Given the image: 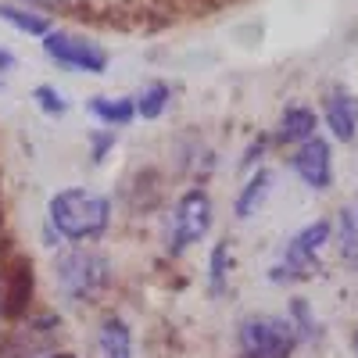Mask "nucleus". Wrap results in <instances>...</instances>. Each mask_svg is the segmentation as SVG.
I'll list each match as a JSON object with an SVG mask.
<instances>
[{
	"instance_id": "nucleus-1",
	"label": "nucleus",
	"mask_w": 358,
	"mask_h": 358,
	"mask_svg": "<svg viewBox=\"0 0 358 358\" xmlns=\"http://www.w3.org/2000/svg\"><path fill=\"white\" fill-rule=\"evenodd\" d=\"M115 226V197L94 187H62L47 197L43 248L57 251L69 244H101Z\"/></svg>"
},
{
	"instance_id": "nucleus-2",
	"label": "nucleus",
	"mask_w": 358,
	"mask_h": 358,
	"mask_svg": "<svg viewBox=\"0 0 358 358\" xmlns=\"http://www.w3.org/2000/svg\"><path fill=\"white\" fill-rule=\"evenodd\" d=\"M50 287L54 297L65 308L86 312V308H104V301L111 297L115 283H118V268L115 258L97 248V244H69L57 248L50 255Z\"/></svg>"
},
{
	"instance_id": "nucleus-3",
	"label": "nucleus",
	"mask_w": 358,
	"mask_h": 358,
	"mask_svg": "<svg viewBox=\"0 0 358 358\" xmlns=\"http://www.w3.org/2000/svg\"><path fill=\"white\" fill-rule=\"evenodd\" d=\"M215 229V197L208 194L204 183H190L179 190L176 201L165 208V226H162V251L169 262H179L201 248Z\"/></svg>"
},
{
	"instance_id": "nucleus-4",
	"label": "nucleus",
	"mask_w": 358,
	"mask_h": 358,
	"mask_svg": "<svg viewBox=\"0 0 358 358\" xmlns=\"http://www.w3.org/2000/svg\"><path fill=\"white\" fill-rule=\"evenodd\" d=\"M236 358H294L301 348L290 315H273V312H248L233 330Z\"/></svg>"
},
{
	"instance_id": "nucleus-5",
	"label": "nucleus",
	"mask_w": 358,
	"mask_h": 358,
	"mask_svg": "<svg viewBox=\"0 0 358 358\" xmlns=\"http://www.w3.org/2000/svg\"><path fill=\"white\" fill-rule=\"evenodd\" d=\"M65 315L57 308H33L18 322L0 326V358H40L65 348Z\"/></svg>"
},
{
	"instance_id": "nucleus-6",
	"label": "nucleus",
	"mask_w": 358,
	"mask_h": 358,
	"mask_svg": "<svg viewBox=\"0 0 358 358\" xmlns=\"http://www.w3.org/2000/svg\"><path fill=\"white\" fill-rule=\"evenodd\" d=\"M330 236H334V222L330 219H315V222L301 226L283 244L280 258L273 262V268H268V280L280 283V287L312 280V273L319 268V255H322L326 244H330Z\"/></svg>"
},
{
	"instance_id": "nucleus-7",
	"label": "nucleus",
	"mask_w": 358,
	"mask_h": 358,
	"mask_svg": "<svg viewBox=\"0 0 358 358\" xmlns=\"http://www.w3.org/2000/svg\"><path fill=\"white\" fill-rule=\"evenodd\" d=\"M43 57L50 65L65 69L72 76H104L111 69V54L104 43H97L94 36L76 33V29H50V33L40 40Z\"/></svg>"
},
{
	"instance_id": "nucleus-8",
	"label": "nucleus",
	"mask_w": 358,
	"mask_h": 358,
	"mask_svg": "<svg viewBox=\"0 0 358 358\" xmlns=\"http://www.w3.org/2000/svg\"><path fill=\"white\" fill-rule=\"evenodd\" d=\"M36 305V262L18 248H0V312L4 322L25 319Z\"/></svg>"
},
{
	"instance_id": "nucleus-9",
	"label": "nucleus",
	"mask_w": 358,
	"mask_h": 358,
	"mask_svg": "<svg viewBox=\"0 0 358 358\" xmlns=\"http://www.w3.org/2000/svg\"><path fill=\"white\" fill-rule=\"evenodd\" d=\"M287 165L315 194H326L334 187V147H330L326 136H312L301 147H294V151L287 155Z\"/></svg>"
},
{
	"instance_id": "nucleus-10",
	"label": "nucleus",
	"mask_w": 358,
	"mask_h": 358,
	"mask_svg": "<svg viewBox=\"0 0 358 358\" xmlns=\"http://www.w3.org/2000/svg\"><path fill=\"white\" fill-rule=\"evenodd\" d=\"M90 351H94V358H136L133 322L118 308H101L94 337H90Z\"/></svg>"
},
{
	"instance_id": "nucleus-11",
	"label": "nucleus",
	"mask_w": 358,
	"mask_h": 358,
	"mask_svg": "<svg viewBox=\"0 0 358 358\" xmlns=\"http://www.w3.org/2000/svg\"><path fill=\"white\" fill-rule=\"evenodd\" d=\"M319 122L330 129V136L337 143H355L358 140V97H355V90H348L344 83L326 90Z\"/></svg>"
},
{
	"instance_id": "nucleus-12",
	"label": "nucleus",
	"mask_w": 358,
	"mask_h": 358,
	"mask_svg": "<svg viewBox=\"0 0 358 358\" xmlns=\"http://www.w3.org/2000/svg\"><path fill=\"white\" fill-rule=\"evenodd\" d=\"M122 204L133 215H151V212H158V208H169L165 204V176L151 165L133 169L122 179Z\"/></svg>"
},
{
	"instance_id": "nucleus-13",
	"label": "nucleus",
	"mask_w": 358,
	"mask_h": 358,
	"mask_svg": "<svg viewBox=\"0 0 358 358\" xmlns=\"http://www.w3.org/2000/svg\"><path fill=\"white\" fill-rule=\"evenodd\" d=\"M312 136H319V115H315V108H308V104H287L280 111V118H276L273 133H268V143L294 151V147H301Z\"/></svg>"
},
{
	"instance_id": "nucleus-14",
	"label": "nucleus",
	"mask_w": 358,
	"mask_h": 358,
	"mask_svg": "<svg viewBox=\"0 0 358 358\" xmlns=\"http://www.w3.org/2000/svg\"><path fill=\"white\" fill-rule=\"evenodd\" d=\"M86 115L97 126L122 133L136 122V104L129 94H94V97H86Z\"/></svg>"
},
{
	"instance_id": "nucleus-15",
	"label": "nucleus",
	"mask_w": 358,
	"mask_h": 358,
	"mask_svg": "<svg viewBox=\"0 0 358 358\" xmlns=\"http://www.w3.org/2000/svg\"><path fill=\"white\" fill-rule=\"evenodd\" d=\"M273 187H276L273 169H268V165L251 169V176L244 179V187L236 190V197H233V215L241 219V222L255 219L262 208H265V201H268V194H273Z\"/></svg>"
},
{
	"instance_id": "nucleus-16",
	"label": "nucleus",
	"mask_w": 358,
	"mask_h": 358,
	"mask_svg": "<svg viewBox=\"0 0 358 358\" xmlns=\"http://www.w3.org/2000/svg\"><path fill=\"white\" fill-rule=\"evenodd\" d=\"M233 244H229V236H222V241H215L212 248H208L204 255V287H208V297L212 301H222V297L229 294L233 287Z\"/></svg>"
},
{
	"instance_id": "nucleus-17",
	"label": "nucleus",
	"mask_w": 358,
	"mask_h": 358,
	"mask_svg": "<svg viewBox=\"0 0 358 358\" xmlns=\"http://www.w3.org/2000/svg\"><path fill=\"white\" fill-rule=\"evenodd\" d=\"M0 22L11 25L18 36H29V40H43L54 29V15H47L40 8H29V4H18V0H0Z\"/></svg>"
},
{
	"instance_id": "nucleus-18",
	"label": "nucleus",
	"mask_w": 358,
	"mask_h": 358,
	"mask_svg": "<svg viewBox=\"0 0 358 358\" xmlns=\"http://www.w3.org/2000/svg\"><path fill=\"white\" fill-rule=\"evenodd\" d=\"M133 104H136V118H140V122H158V118H165L169 108H172V86L165 79L143 83L140 94H133Z\"/></svg>"
},
{
	"instance_id": "nucleus-19",
	"label": "nucleus",
	"mask_w": 358,
	"mask_h": 358,
	"mask_svg": "<svg viewBox=\"0 0 358 358\" xmlns=\"http://www.w3.org/2000/svg\"><path fill=\"white\" fill-rule=\"evenodd\" d=\"M33 104H36V111L40 115H47V118H65L69 115V97H65V90H57L54 83H40V86H33Z\"/></svg>"
},
{
	"instance_id": "nucleus-20",
	"label": "nucleus",
	"mask_w": 358,
	"mask_h": 358,
	"mask_svg": "<svg viewBox=\"0 0 358 358\" xmlns=\"http://www.w3.org/2000/svg\"><path fill=\"white\" fill-rule=\"evenodd\" d=\"M115 143H118L115 129H104V126L86 129V158H90V165H104L115 151Z\"/></svg>"
},
{
	"instance_id": "nucleus-21",
	"label": "nucleus",
	"mask_w": 358,
	"mask_h": 358,
	"mask_svg": "<svg viewBox=\"0 0 358 358\" xmlns=\"http://www.w3.org/2000/svg\"><path fill=\"white\" fill-rule=\"evenodd\" d=\"M18 4H29V8H40V11H65V8H72L76 0H18Z\"/></svg>"
},
{
	"instance_id": "nucleus-22",
	"label": "nucleus",
	"mask_w": 358,
	"mask_h": 358,
	"mask_svg": "<svg viewBox=\"0 0 358 358\" xmlns=\"http://www.w3.org/2000/svg\"><path fill=\"white\" fill-rule=\"evenodd\" d=\"M15 69H18V57H15L4 43H0V76H11Z\"/></svg>"
},
{
	"instance_id": "nucleus-23",
	"label": "nucleus",
	"mask_w": 358,
	"mask_h": 358,
	"mask_svg": "<svg viewBox=\"0 0 358 358\" xmlns=\"http://www.w3.org/2000/svg\"><path fill=\"white\" fill-rule=\"evenodd\" d=\"M40 358H79L72 348H54V351H47V355H40Z\"/></svg>"
},
{
	"instance_id": "nucleus-24",
	"label": "nucleus",
	"mask_w": 358,
	"mask_h": 358,
	"mask_svg": "<svg viewBox=\"0 0 358 358\" xmlns=\"http://www.w3.org/2000/svg\"><path fill=\"white\" fill-rule=\"evenodd\" d=\"M0 236H4V201H0ZM4 248V244H0Z\"/></svg>"
},
{
	"instance_id": "nucleus-25",
	"label": "nucleus",
	"mask_w": 358,
	"mask_h": 358,
	"mask_svg": "<svg viewBox=\"0 0 358 358\" xmlns=\"http://www.w3.org/2000/svg\"><path fill=\"white\" fill-rule=\"evenodd\" d=\"M351 351H355V358H358V334H355V341H351Z\"/></svg>"
},
{
	"instance_id": "nucleus-26",
	"label": "nucleus",
	"mask_w": 358,
	"mask_h": 358,
	"mask_svg": "<svg viewBox=\"0 0 358 358\" xmlns=\"http://www.w3.org/2000/svg\"><path fill=\"white\" fill-rule=\"evenodd\" d=\"M4 79H8V76H0V90H4Z\"/></svg>"
},
{
	"instance_id": "nucleus-27",
	"label": "nucleus",
	"mask_w": 358,
	"mask_h": 358,
	"mask_svg": "<svg viewBox=\"0 0 358 358\" xmlns=\"http://www.w3.org/2000/svg\"><path fill=\"white\" fill-rule=\"evenodd\" d=\"M0 326H4V312H0Z\"/></svg>"
}]
</instances>
